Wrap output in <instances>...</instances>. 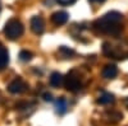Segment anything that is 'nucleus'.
I'll list each match as a JSON object with an SVG mask.
<instances>
[{"mask_svg":"<svg viewBox=\"0 0 128 126\" xmlns=\"http://www.w3.org/2000/svg\"><path fill=\"white\" fill-rule=\"evenodd\" d=\"M23 32H24V27H23L22 22L18 20V19H16V18L8 20V23L5 24V28H4V35L10 41L18 40L20 36L23 35Z\"/></svg>","mask_w":128,"mask_h":126,"instance_id":"2","label":"nucleus"},{"mask_svg":"<svg viewBox=\"0 0 128 126\" xmlns=\"http://www.w3.org/2000/svg\"><path fill=\"white\" fill-rule=\"evenodd\" d=\"M31 59H32V52H30V51H27V50H23V51L19 52V60H20V61L27 62V61H30Z\"/></svg>","mask_w":128,"mask_h":126,"instance_id":"15","label":"nucleus"},{"mask_svg":"<svg viewBox=\"0 0 128 126\" xmlns=\"http://www.w3.org/2000/svg\"><path fill=\"white\" fill-rule=\"evenodd\" d=\"M114 101L115 99H114V96L112 93H102L98 99V103H100V104H110Z\"/></svg>","mask_w":128,"mask_h":126,"instance_id":"14","label":"nucleus"},{"mask_svg":"<svg viewBox=\"0 0 128 126\" xmlns=\"http://www.w3.org/2000/svg\"><path fill=\"white\" fill-rule=\"evenodd\" d=\"M126 47L119 48V45H113L110 42H105L102 45V51L108 56H112L115 59H124L128 56V48H126Z\"/></svg>","mask_w":128,"mask_h":126,"instance_id":"3","label":"nucleus"},{"mask_svg":"<svg viewBox=\"0 0 128 126\" xmlns=\"http://www.w3.org/2000/svg\"><path fill=\"white\" fill-rule=\"evenodd\" d=\"M27 88H28L27 83L22 78H19V77H17L13 82H10L8 84V90L10 93H13V94H20V93L26 92Z\"/></svg>","mask_w":128,"mask_h":126,"instance_id":"5","label":"nucleus"},{"mask_svg":"<svg viewBox=\"0 0 128 126\" xmlns=\"http://www.w3.org/2000/svg\"><path fill=\"white\" fill-rule=\"evenodd\" d=\"M67 108H68V104H67V101L64 98H59L55 102V112L58 115H64L67 112Z\"/></svg>","mask_w":128,"mask_h":126,"instance_id":"12","label":"nucleus"},{"mask_svg":"<svg viewBox=\"0 0 128 126\" xmlns=\"http://www.w3.org/2000/svg\"><path fill=\"white\" fill-rule=\"evenodd\" d=\"M63 83H64V78H63V75L60 74V73L54 71L50 75V85H52V87H60Z\"/></svg>","mask_w":128,"mask_h":126,"instance_id":"11","label":"nucleus"},{"mask_svg":"<svg viewBox=\"0 0 128 126\" xmlns=\"http://www.w3.org/2000/svg\"><path fill=\"white\" fill-rule=\"evenodd\" d=\"M42 97H44V99H45L46 102H51V101H52V96H51L50 93H45Z\"/></svg>","mask_w":128,"mask_h":126,"instance_id":"17","label":"nucleus"},{"mask_svg":"<svg viewBox=\"0 0 128 126\" xmlns=\"http://www.w3.org/2000/svg\"><path fill=\"white\" fill-rule=\"evenodd\" d=\"M56 1L60 4V5H72L77 1V0H56Z\"/></svg>","mask_w":128,"mask_h":126,"instance_id":"16","label":"nucleus"},{"mask_svg":"<svg viewBox=\"0 0 128 126\" xmlns=\"http://www.w3.org/2000/svg\"><path fill=\"white\" fill-rule=\"evenodd\" d=\"M0 12H2V0H0Z\"/></svg>","mask_w":128,"mask_h":126,"instance_id":"20","label":"nucleus"},{"mask_svg":"<svg viewBox=\"0 0 128 126\" xmlns=\"http://www.w3.org/2000/svg\"><path fill=\"white\" fill-rule=\"evenodd\" d=\"M9 64V54H8V50L0 45V70H4Z\"/></svg>","mask_w":128,"mask_h":126,"instance_id":"9","label":"nucleus"},{"mask_svg":"<svg viewBox=\"0 0 128 126\" xmlns=\"http://www.w3.org/2000/svg\"><path fill=\"white\" fill-rule=\"evenodd\" d=\"M58 54H59V56H60L62 59H70V57L74 55V51H73L72 48L66 47V46H62V47H59V50H58Z\"/></svg>","mask_w":128,"mask_h":126,"instance_id":"13","label":"nucleus"},{"mask_svg":"<svg viewBox=\"0 0 128 126\" xmlns=\"http://www.w3.org/2000/svg\"><path fill=\"white\" fill-rule=\"evenodd\" d=\"M126 106H127V108H128V98L126 99Z\"/></svg>","mask_w":128,"mask_h":126,"instance_id":"19","label":"nucleus"},{"mask_svg":"<svg viewBox=\"0 0 128 126\" xmlns=\"http://www.w3.org/2000/svg\"><path fill=\"white\" fill-rule=\"evenodd\" d=\"M122 20H123V15L119 12L113 10V12H109V13L104 14L98 20H95L94 28L100 33L116 37L123 29Z\"/></svg>","mask_w":128,"mask_h":126,"instance_id":"1","label":"nucleus"},{"mask_svg":"<svg viewBox=\"0 0 128 126\" xmlns=\"http://www.w3.org/2000/svg\"><path fill=\"white\" fill-rule=\"evenodd\" d=\"M64 85L69 92L76 93L82 88V83L77 75H74V71H70L69 74L64 78Z\"/></svg>","mask_w":128,"mask_h":126,"instance_id":"4","label":"nucleus"},{"mask_svg":"<svg viewBox=\"0 0 128 126\" xmlns=\"http://www.w3.org/2000/svg\"><path fill=\"white\" fill-rule=\"evenodd\" d=\"M101 75L105 79H114L116 75H118V68H116L115 65H113V64L105 65L102 71H101Z\"/></svg>","mask_w":128,"mask_h":126,"instance_id":"8","label":"nucleus"},{"mask_svg":"<svg viewBox=\"0 0 128 126\" xmlns=\"http://www.w3.org/2000/svg\"><path fill=\"white\" fill-rule=\"evenodd\" d=\"M69 19V14L64 10H59V12H55L54 14L51 15V22L54 23L55 26H63L68 22Z\"/></svg>","mask_w":128,"mask_h":126,"instance_id":"7","label":"nucleus"},{"mask_svg":"<svg viewBox=\"0 0 128 126\" xmlns=\"http://www.w3.org/2000/svg\"><path fill=\"white\" fill-rule=\"evenodd\" d=\"M91 3H104L105 0H90Z\"/></svg>","mask_w":128,"mask_h":126,"instance_id":"18","label":"nucleus"},{"mask_svg":"<svg viewBox=\"0 0 128 126\" xmlns=\"http://www.w3.org/2000/svg\"><path fill=\"white\" fill-rule=\"evenodd\" d=\"M122 113L120 112H116V111H108L105 112L104 115V119H106V121L108 122H112V124H116L122 121Z\"/></svg>","mask_w":128,"mask_h":126,"instance_id":"10","label":"nucleus"},{"mask_svg":"<svg viewBox=\"0 0 128 126\" xmlns=\"http://www.w3.org/2000/svg\"><path fill=\"white\" fill-rule=\"evenodd\" d=\"M30 26H31V31L35 35H42L45 31V22H44V19L38 15H35V17L31 18Z\"/></svg>","mask_w":128,"mask_h":126,"instance_id":"6","label":"nucleus"}]
</instances>
